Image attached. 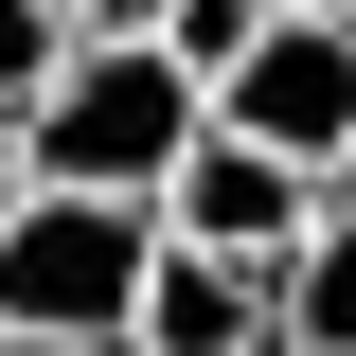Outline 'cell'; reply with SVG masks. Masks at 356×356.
I'll return each mask as SVG.
<instances>
[{
	"instance_id": "obj_1",
	"label": "cell",
	"mask_w": 356,
	"mask_h": 356,
	"mask_svg": "<svg viewBox=\"0 0 356 356\" xmlns=\"http://www.w3.org/2000/svg\"><path fill=\"white\" fill-rule=\"evenodd\" d=\"M196 125H214V89H196L178 36H72L36 72V107H18V178H54V196H143V214H161V178H178Z\"/></svg>"
},
{
	"instance_id": "obj_2",
	"label": "cell",
	"mask_w": 356,
	"mask_h": 356,
	"mask_svg": "<svg viewBox=\"0 0 356 356\" xmlns=\"http://www.w3.org/2000/svg\"><path fill=\"white\" fill-rule=\"evenodd\" d=\"M143 267H161V214H143V196H54V178H18V196H0V339L18 356H125Z\"/></svg>"
},
{
	"instance_id": "obj_3",
	"label": "cell",
	"mask_w": 356,
	"mask_h": 356,
	"mask_svg": "<svg viewBox=\"0 0 356 356\" xmlns=\"http://www.w3.org/2000/svg\"><path fill=\"white\" fill-rule=\"evenodd\" d=\"M196 89H214V125H232V143H267V161H303V178H356V18L267 0V18H250Z\"/></svg>"
},
{
	"instance_id": "obj_4",
	"label": "cell",
	"mask_w": 356,
	"mask_h": 356,
	"mask_svg": "<svg viewBox=\"0 0 356 356\" xmlns=\"http://www.w3.org/2000/svg\"><path fill=\"white\" fill-rule=\"evenodd\" d=\"M303 214H321V178L267 161V143H232V125H196L178 178H161V232H178V250H232V267H285Z\"/></svg>"
},
{
	"instance_id": "obj_5",
	"label": "cell",
	"mask_w": 356,
	"mask_h": 356,
	"mask_svg": "<svg viewBox=\"0 0 356 356\" xmlns=\"http://www.w3.org/2000/svg\"><path fill=\"white\" fill-rule=\"evenodd\" d=\"M125 356H285V321H267V267L178 250V232H161V267H143V303H125Z\"/></svg>"
},
{
	"instance_id": "obj_6",
	"label": "cell",
	"mask_w": 356,
	"mask_h": 356,
	"mask_svg": "<svg viewBox=\"0 0 356 356\" xmlns=\"http://www.w3.org/2000/svg\"><path fill=\"white\" fill-rule=\"evenodd\" d=\"M267 321H285V356H356V178H321L303 250L267 267Z\"/></svg>"
},
{
	"instance_id": "obj_7",
	"label": "cell",
	"mask_w": 356,
	"mask_h": 356,
	"mask_svg": "<svg viewBox=\"0 0 356 356\" xmlns=\"http://www.w3.org/2000/svg\"><path fill=\"white\" fill-rule=\"evenodd\" d=\"M54 54H72V18H54V0H0V125L36 107V72H54Z\"/></svg>"
},
{
	"instance_id": "obj_8",
	"label": "cell",
	"mask_w": 356,
	"mask_h": 356,
	"mask_svg": "<svg viewBox=\"0 0 356 356\" xmlns=\"http://www.w3.org/2000/svg\"><path fill=\"white\" fill-rule=\"evenodd\" d=\"M250 18H267V0H161V36H178V54H196V72H214V54H232V36H250Z\"/></svg>"
},
{
	"instance_id": "obj_9",
	"label": "cell",
	"mask_w": 356,
	"mask_h": 356,
	"mask_svg": "<svg viewBox=\"0 0 356 356\" xmlns=\"http://www.w3.org/2000/svg\"><path fill=\"white\" fill-rule=\"evenodd\" d=\"M72 36H161V0H54Z\"/></svg>"
},
{
	"instance_id": "obj_10",
	"label": "cell",
	"mask_w": 356,
	"mask_h": 356,
	"mask_svg": "<svg viewBox=\"0 0 356 356\" xmlns=\"http://www.w3.org/2000/svg\"><path fill=\"white\" fill-rule=\"evenodd\" d=\"M0 196H18V125H0Z\"/></svg>"
},
{
	"instance_id": "obj_11",
	"label": "cell",
	"mask_w": 356,
	"mask_h": 356,
	"mask_svg": "<svg viewBox=\"0 0 356 356\" xmlns=\"http://www.w3.org/2000/svg\"><path fill=\"white\" fill-rule=\"evenodd\" d=\"M303 18H356V0H303Z\"/></svg>"
},
{
	"instance_id": "obj_12",
	"label": "cell",
	"mask_w": 356,
	"mask_h": 356,
	"mask_svg": "<svg viewBox=\"0 0 356 356\" xmlns=\"http://www.w3.org/2000/svg\"><path fill=\"white\" fill-rule=\"evenodd\" d=\"M0 356H18V339H0Z\"/></svg>"
}]
</instances>
